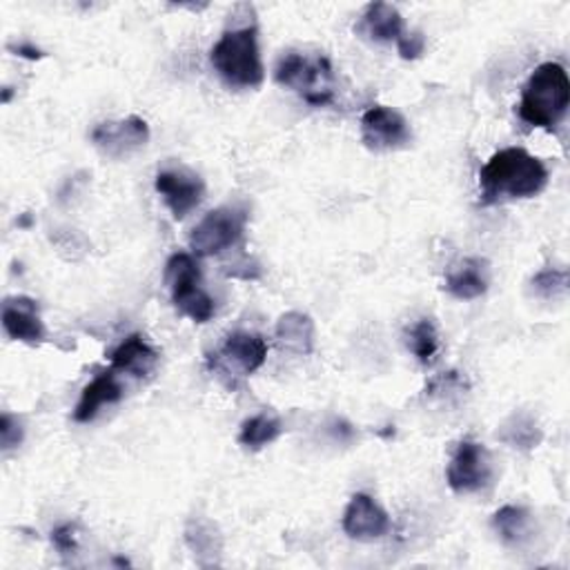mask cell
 Listing matches in <instances>:
<instances>
[{
	"mask_svg": "<svg viewBox=\"0 0 570 570\" xmlns=\"http://www.w3.org/2000/svg\"><path fill=\"white\" fill-rule=\"evenodd\" d=\"M481 203L494 206L506 199H532L548 186L546 166L521 148H506L490 157L479 174Z\"/></svg>",
	"mask_w": 570,
	"mask_h": 570,
	"instance_id": "1",
	"label": "cell"
},
{
	"mask_svg": "<svg viewBox=\"0 0 570 570\" xmlns=\"http://www.w3.org/2000/svg\"><path fill=\"white\" fill-rule=\"evenodd\" d=\"M570 106V81L568 72L559 63H541L528 79L519 117L532 128H541L546 132H554L563 121Z\"/></svg>",
	"mask_w": 570,
	"mask_h": 570,
	"instance_id": "2",
	"label": "cell"
},
{
	"mask_svg": "<svg viewBox=\"0 0 570 570\" xmlns=\"http://www.w3.org/2000/svg\"><path fill=\"white\" fill-rule=\"evenodd\" d=\"M212 68L230 86L239 90H257L263 86L266 70L259 50V32L254 26L228 30L210 52Z\"/></svg>",
	"mask_w": 570,
	"mask_h": 570,
	"instance_id": "3",
	"label": "cell"
},
{
	"mask_svg": "<svg viewBox=\"0 0 570 570\" xmlns=\"http://www.w3.org/2000/svg\"><path fill=\"white\" fill-rule=\"evenodd\" d=\"M274 81L314 108H323L334 101V70L321 54L308 57L288 52L277 63Z\"/></svg>",
	"mask_w": 570,
	"mask_h": 570,
	"instance_id": "4",
	"label": "cell"
},
{
	"mask_svg": "<svg viewBox=\"0 0 570 570\" xmlns=\"http://www.w3.org/2000/svg\"><path fill=\"white\" fill-rule=\"evenodd\" d=\"M268 359V343L261 334L237 330L226 337L223 346L208 357V368L228 388L237 390L241 381L254 374Z\"/></svg>",
	"mask_w": 570,
	"mask_h": 570,
	"instance_id": "5",
	"label": "cell"
},
{
	"mask_svg": "<svg viewBox=\"0 0 570 570\" xmlns=\"http://www.w3.org/2000/svg\"><path fill=\"white\" fill-rule=\"evenodd\" d=\"M166 281L174 308L194 323H208L214 312V299L201 286V268L188 252H177L166 266Z\"/></svg>",
	"mask_w": 570,
	"mask_h": 570,
	"instance_id": "6",
	"label": "cell"
},
{
	"mask_svg": "<svg viewBox=\"0 0 570 570\" xmlns=\"http://www.w3.org/2000/svg\"><path fill=\"white\" fill-rule=\"evenodd\" d=\"M248 217L243 206H223L208 212L192 230L190 248L197 257H214L234 248L243 239Z\"/></svg>",
	"mask_w": 570,
	"mask_h": 570,
	"instance_id": "7",
	"label": "cell"
},
{
	"mask_svg": "<svg viewBox=\"0 0 570 570\" xmlns=\"http://www.w3.org/2000/svg\"><path fill=\"white\" fill-rule=\"evenodd\" d=\"M448 486L457 494H472L492 481L490 452L477 441H461L446 472Z\"/></svg>",
	"mask_w": 570,
	"mask_h": 570,
	"instance_id": "8",
	"label": "cell"
},
{
	"mask_svg": "<svg viewBox=\"0 0 570 570\" xmlns=\"http://www.w3.org/2000/svg\"><path fill=\"white\" fill-rule=\"evenodd\" d=\"M361 141L372 152H392L412 141L410 123L403 114L386 106H372L361 117Z\"/></svg>",
	"mask_w": 570,
	"mask_h": 570,
	"instance_id": "9",
	"label": "cell"
},
{
	"mask_svg": "<svg viewBox=\"0 0 570 570\" xmlns=\"http://www.w3.org/2000/svg\"><path fill=\"white\" fill-rule=\"evenodd\" d=\"M157 192L163 197L168 210L177 221L186 219L206 199L203 179L188 168H166L157 174Z\"/></svg>",
	"mask_w": 570,
	"mask_h": 570,
	"instance_id": "10",
	"label": "cell"
},
{
	"mask_svg": "<svg viewBox=\"0 0 570 570\" xmlns=\"http://www.w3.org/2000/svg\"><path fill=\"white\" fill-rule=\"evenodd\" d=\"M94 146L112 159L130 157L141 150L150 141V128L139 117H128L121 121H108L94 128L92 132Z\"/></svg>",
	"mask_w": 570,
	"mask_h": 570,
	"instance_id": "11",
	"label": "cell"
},
{
	"mask_svg": "<svg viewBox=\"0 0 570 570\" xmlns=\"http://www.w3.org/2000/svg\"><path fill=\"white\" fill-rule=\"evenodd\" d=\"M341 526H343V532L352 539L374 541L390 532L392 521H390L388 512L370 494L357 492V494H352V499L343 512Z\"/></svg>",
	"mask_w": 570,
	"mask_h": 570,
	"instance_id": "12",
	"label": "cell"
},
{
	"mask_svg": "<svg viewBox=\"0 0 570 570\" xmlns=\"http://www.w3.org/2000/svg\"><path fill=\"white\" fill-rule=\"evenodd\" d=\"M3 328L10 339L39 346L46 341V323L39 303L30 297H10L3 303Z\"/></svg>",
	"mask_w": 570,
	"mask_h": 570,
	"instance_id": "13",
	"label": "cell"
},
{
	"mask_svg": "<svg viewBox=\"0 0 570 570\" xmlns=\"http://www.w3.org/2000/svg\"><path fill=\"white\" fill-rule=\"evenodd\" d=\"M490 268L481 257H468L459 261L446 277V292L459 301H472L488 292Z\"/></svg>",
	"mask_w": 570,
	"mask_h": 570,
	"instance_id": "14",
	"label": "cell"
},
{
	"mask_svg": "<svg viewBox=\"0 0 570 570\" xmlns=\"http://www.w3.org/2000/svg\"><path fill=\"white\" fill-rule=\"evenodd\" d=\"M354 32L374 43H397L406 34V28L397 8L388 3H370L363 10Z\"/></svg>",
	"mask_w": 570,
	"mask_h": 570,
	"instance_id": "15",
	"label": "cell"
},
{
	"mask_svg": "<svg viewBox=\"0 0 570 570\" xmlns=\"http://www.w3.org/2000/svg\"><path fill=\"white\" fill-rule=\"evenodd\" d=\"M123 399V386L119 383L114 370L110 372H103L99 377L92 379V383H88L81 392V399L74 408V421L79 423H88L92 421L99 410L103 406H110V403H119Z\"/></svg>",
	"mask_w": 570,
	"mask_h": 570,
	"instance_id": "16",
	"label": "cell"
},
{
	"mask_svg": "<svg viewBox=\"0 0 570 570\" xmlns=\"http://www.w3.org/2000/svg\"><path fill=\"white\" fill-rule=\"evenodd\" d=\"M277 343L292 354L308 357L314 350V321L306 312H286L279 317L274 328Z\"/></svg>",
	"mask_w": 570,
	"mask_h": 570,
	"instance_id": "17",
	"label": "cell"
},
{
	"mask_svg": "<svg viewBox=\"0 0 570 570\" xmlns=\"http://www.w3.org/2000/svg\"><path fill=\"white\" fill-rule=\"evenodd\" d=\"M159 363V352L141 337H128L114 352H112V370L128 372L137 379L148 377Z\"/></svg>",
	"mask_w": 570,
	"mask_h": 570,
	"instance_id": "18",
	"label": "cell"
},
{
	"mask_svg": "<svg viewBox=\"0 0 570 570\" xmlns=\"http://www.w3.org/2000/svg\"><path fill=\"white\" fill-rule=\"evenodd\" d=\"M283 432L281 419L272 412H259L250 419H246L241 423V432H239V443L250 448V450H261L268 443L277 441Z\"/></svg>",
	"mask_w": 570,
	"mask_h": 570,
	"instance_id": "19",
	"label": "cell"
},
{
	"mask_svg": "<svg viewBox=\"0 0 570 570\" xmlns=\"http://www.w3.org/2000/svg\"><path fill=\"white\" fill-rule=\"evenodd\" d=\"M492 528L506 543L519 546L530 537L532 517L521 506H503L492 514Z\"/></svg>",
	"mask_w": 570,
	"mask_h": 570,
	"instance_id": "20",
	"label": "cell"
},
{
	"mask_svg": "<svg viewBox=\"0 0 570 570\" xmlns=\"http://www.w3.org/2000/svg\"><path fill=\"white\" fill-rule=\"evenodd\" d=\"M497 437L519 450H532L541 443L543 434L541 428L537 426V421L528 414H512L497 432Z\"/></svg>",
	"mask_w": 570,
	"mask_h": 570,
	"instance_id": "21",
	"label": "cell"
},
{
	"mask_svg": "<svg viewBox=\"0 0 570 570\" xmlns=\"http://www.w3.org/2000/svg\"><path fill=\"white\" fill-rule=\"evenodd\" d=\"M406 343L419 363L430 366L439 352V334L430 319H419L408 332Z\"/></svg>",
	"mask_w": 570,
	"mask_h": 570,
	"instance_id": "22",
	"label": "cell"
},
{
	"mask_svg": "<svg viewBox=\"0 0 570 570\" xmlns=\"http://www.w3.org/2000/svg\"><path fill=\"white\" fill-rule=\"evenodd\" d=\"M186 541L194 554H217L221 552V534L214 523L206 519H192L186 528Z\"/></svg>",
	"mask_w": 570,
	"mask_h": 570,
	"instance_id": "23",
	"label": "cell"
},
{
	"mask_svg": "<svg viewBox=\"0 0 570 570\" xmlns=\"http://www.w3.org/2000/svg\"><path fill=\"white\" fill-rule=\"evenodd\" d=\"M532 292L541 299H559L568 292V272L566 270H541L532 277Z\"/></svg>",
	"mask_w": 570,
	"mask_h": 570,
	"instance_id": "24",
	"label": "cell"
},
{
	"mask_svg": "<svg viewBox=\"0 0 570 570\" xmlns=\"http://www.w3.org/2000/svg\"><path fill=\"white\" fill-rule=\"evenodd\" d=\"M23 434L26 430L19 417H14L12 412H3V417H0V446H3V452L19 448L23 443Z\"/></svg>",
	"mask_w": 570,
	"mask_h": 570,
	"instance_id": "25",
	"label": "cell"
},
{
	"mask_svg": "<svg viewBox=\"0 0 570 570\" xmlns=\"http://www.w3.org/2000/svg\"><path fill=\"white\" fill-rule=\"evenodd\" d=\"M397 50H399V57L406 59V61H414L423 54L426 50V39L421 32H406L399 41H397Z\"/></svg>",
	"mask_w": 570,
	"mask_h": 570,
	"instance_id": "26",
	"label": "cell"
},
{
	"mask_svg": "<svg viewBox=\"0 0 570 570\" xmlns=\"http://www.w3.org/2000/svg\"><path fill=\"white\" fill-rule=\"evenodd\" d=\"M52 543L57 546V550L68 557V554H74L79 543H77V526L74 523H63L59 528H54L52 532Z\"/></svg>",
	"mask_w": 570,
	"mask_h": 570,
	"instance_id": "27",
	"label": "cell"
},
{
	"mask_svg": "<svg viewBox=\"0 0 570 570\" xmlns=\"http://www.w3.org/2000/svg\"><path fill=\"white\" fill-rule=\"evenodd\" d=\"M10 50H12L17 57H23V59H30V61H39V59H43V57H46L39 48H34V46H30V43L10 46Z\"/></svg>",
	"mask_w": 570,
	"mask_h": 570,
	"instance_id": "28",
	"label": "cell"
}]
</instances>
